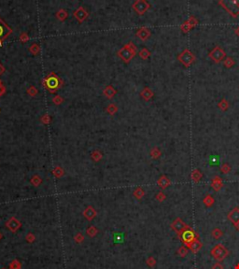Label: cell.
Segmentation results:
<instances>
[{"mask_svg":"<svg viewBox=\"0 0 239 269\" xmlns=\"http://www.w3.org/2000/svg\"><path fill=\"white\" fill-rule=\"evenodd\" d=\"M210 254L213 258H214L217 262H222L224 261L226 258L228 257L229 255V251L228 249L226 248L224 245L222 244H217L215 245L211 249L210 251Z\"/></svg>","mask_w":239,"mask_h":269,"instance_id":"1","label":"cell"},{"mask_svg":"<svg viewBox=\"0 0 239 269\" xmlns=\"http://www.w3.org/2000/svg\"><path fill=\"white\" fill-rule=\"evenodd\" d=\"M179 238H180V239H181L183 244L185 246H187L194 239L198 238V235H196V233L193 231L191 227H188L187 229H185L183 232H181L179 234Z\"/></svg>","mask_w":239,"mask_h":269,"instance_id":"2","label":"cell"},{"mask_svg":"<svg viewBox=\"0 0 239 269\" xmlns=\"http://www.w3.org/2000/svg\"><path fill=\"white\" fill-rule=\"evenodd\" d=\"M178 60L180 62L183 64L184 66L188 67V66L191 65V64L193 61H194L195 57L193 56V54L190 52L189 50H183V52L178 55Z\"/></svg>","mask_w":239,"mask_h":269,"instance_id":"3","label":"cell"},{"mask_svg":"<svg viewBox=\"0 0 239 269\" xmlns=\"http://www.w3.org/2000/svg\"><path fill=\"white\" fill-rule=\"evenodd\" d=\"M188 227H190V226L187 225V224L183 221V220L181 219V218H177V219L171 223V228L178 235L181 232H183L184 230L187 229Z\"/></svg>","mask_w":239,"mask_h":269,"instance_id":"4","label":"cell"},{"mask_svg":"<svg viewBox=\"0 0 239 269\" xmlns=\"http://www.w3.org/2000/svg\"><path fill=\"white\" fill-rule=\"evenodd\" d=\"M225 56V53L222 49H221L219 47H216L213 49L210 53H209V57L211 59H213L215 62H221Z\"/></svg>","mask_w":239,"mask_h":269,"instance_id":"5","label":"cell"},{"mask_svg":"<svg viewBox=\"0 0 239 269\" xmlns=\"http://www.w3.org/2000/svg\"><path fill=\"white\" fill-rule=\"evenodd\" d=\"M187 248H188L190 251L192 252V253H197L200 249H202V247H203V243L199 240V238H196V239H194L192 242H191L189 245H187L186 246Z\"/></svg>","mask_w":239,"mask_h":269,"instance_id":"6","label":"cell"},{"mask_svg":"<svg viewBox=\"0 0 239 269\" xmlns=\"http://www.w3.org/2000/svg\"><path fill=\"white\" fill-rule=\"evenodd\" d=\"M227 218L232 224L239 222V208H235L234 209H232L228 213Z\"/></svg>","mask_w":239,"mask_h":269,"instance_id":"7","label":"cell"},{"mask_svg":"<svg viewBox=\"0 0 239 269\" xmlns=\"http://www.w3.org/2000/svg\"><path fill=\"white\" fill-rule=\"evenodd\" d=\"M223 186V183H222V181L221 178L219 177H215L214 179L212 181V187L215 191H219Z\"/></svg>","mask_w":239,"mask_h":269,"instance_id":"8","label":"cell"},{"mask_svg":"<svg viewBox=\"0 0 239 269\" xmlns=\"http://www.w3.org/2000/svg\"><path fill=\"white\" fill-rule=\"evenodd\" d=\"M211 235H212V238H214V239H219L221 238H222V235H223V232H222V230L221 229H219V228H214L211 231Z\"/></svg>","mask_w":239,"mask_h":269,"instance_id":"9","label":"cell"},{"mask_svg":"<svg viewBox=\"0 0 239 269\" xmlns=\"http://www.w3.org/2000/svg\"><path fill=\"white\" fill-rule=\"evenodd\" d=\"M191 179L194 182H198L200 179L202 178V177H203V174L201 172H200V170H198V169H194L192 172H191Z\"/></svg>","mask_w":239,"mask_h":269,"instance_id":"10","label":"cell"},{"mask_svg":"<svg viewBox=\"0 0 239 269\" xmlns=\"http://www.w3.org/2000/svg\"><path fill=\"white\" fill-rule=\"evenodd\" d=\"M158 184L160 185V187H161V188L164 189V188H166V187L170 184V181H169V179L167 178L165 176H162V177H161V178H159Z\"/></svg>","mask_w":239,"mask_h":269,"instance_id":"11","label":"cell"},{"mask_svg":"<svg viewBox=\"0 0 239 269\" xmlns=\"http://www.w3.org/2000/svg\"><path fill=\"white\" fill-rule=\"evenodd\" d=\"M203 202H204V204L205 205V207L209 208V207H212V206H213V204H214L215 200H214V198H213L211 195L208 194V195H206V196L204 198Z\"/></svg>","mask_w":239,"mask_h":269,"instance_id":"12","label":"cell"},{"mask_svg":"<svg viewBox=\"0 0 239 269\" xmlns=\"http://www.w3.org/2000/svg\"><path fill=\"white\" fill-rule=\"evenodd\" d=\"M189 252V249L187 248L186 246H181L178 249V254L180 256V257H186L187 254Z\"/></svg>","mask_w":239,"mask_h":269,"instance_id":"13","label":"cell"},{"mask_svg":"<svg viewBox=\"0 0 239 269\" xmlns=\"http://www.w3.org/2000/svg\"><path fill=\"white\" fill-rule=\"evenodd\" d=\"M219 163V157L218 155H212L209 157V164L211 165H216Z\"/></svg>","mask_w":239,"mask_h":269,"instance_id":"14","label":"cell"},{"mask_svg":"<svg viewBox=\"0 0 239 269\" xmlns=\"http://www.w3.org/2000/svg\"><path fill=\"white\" fill-rule=\"evenodd\" d=\"M234 64H235V61L232 58H231V57H228V58L226 59L225 62H224L225 67H231L232 65H234Z\"/></svg>","mask_w":239,"mask_h":269,"instance_id":"15","label":"cell"},{"mask_svg":"<svg viewBox=\"0 0 239 269\" xmlns=\"http://www.w3.org/2000/svg\"><path fill=\"white\" fill-rule=\"evenodd\" d=\"M221 169V172L223 173V174H228V173L230 172V170H231V168H230V166L228 165V164H222Z\"/></svg>","mask_w":239,"mask_h":269,"instance_id":"16","label":"cell"},{"mask_svg":"<svg viewBox=\"0 0 239 269\" xmlns=\"http://www.w3.org/2000/svg\"><path fill=\"white\" fill-rule=\"evenodd\" d=\"M211 269H224V266L219 262H215V264L212 265Z\"/></svg>","mask_w":239,"mask_h":269,"instance_id":"17","label":"cell"},{"mask_svg":"<svg viewBox=\"0 0 239 269\" xmlns=\"http://www.w3.org/2000/svg\"><path fill=\"white\" fill-rule=\"evenodd\" d=\"M156 198H157L159 201H163L164 199H165V195L163 193H159L158 195L156 196Z\"/></svg>","mask_w":239,"mask_h":269,"instance_id":"18","label":"cell"},{"mask_svg":"<svg viewBox=\"0 0 239 269\" xmlns=\"http://www.w3.org/2000/svg\"><path fill=\"white\" fill-rule=\"evenodd\" d=\"M155 262H155V260L153 258H150V259L148 260V264L150 265L151 266H153L155 265Z\"/></svg>","mask_w":239,"mask_h":269,"instance_id":"19","label":"cell"},{"mask_svg":"<svg viewBox=\"0 0 239 269\" xmlns=\"http://www.w3.org/2000/svg\"><path fill=\"white\" fill-rule=\"evenodd\" d=\"M234 226L235 227V229L237 230V231H239V222H237V223L234 224Z\"/></svg>","mask_w":239,"mask_h":269,"instance_id":"20","label":"cell"},{"mask_svg":"<svg viewBox=\"0 0 239 269\" xmlns=\"http://www.w3.org/2000/svg\"><path fill=\"white\" fill-rule=\"evenodd\" d=\"M235 269H239V264H238V265H236V266H235Z\"/></svg>","mask_w":239,"mask_h":269,"instance_id":"21","label":"cell"},{"mask_svg":"<svg viewBox=\"0 0 239 269\" xmlns=\"http://www.w3.org/2000/svg\"><path fill=\"white\" fill-rule=\"evenodd\" d=\"M195 269H197V268H195Z\"/></svg>","mask_w":239,"mask_h":269,"instance_id":"22","label":"cell"}]
</instances>
